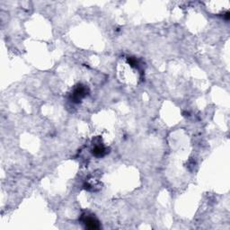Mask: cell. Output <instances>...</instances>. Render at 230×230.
<instances>
[{
  "label": "cell",
  "mask_w": 230,
  "mask_h": 230,
  "mask_svg": "<svg viewBox=\"0 0 230 230\" xmlns=\"http://www.w3.org/2000/svg\"><path fill=\"white\" fill-rule=\"evenodd\" d=\"M86 95V87L84 85H77L76 88L74 90L73 94L71 96V99L74 102H79L82 98H84Z\"/></svg>",
  "instance_id": "cell-1"
},
{
  "label": "cell",
  "mask_w": 230,
  "mask_h": 230,
  "mask_svg": "<svg viewBox=\"0 0 230 230\" xmlns=\"http://www.w3.org/2000/svg\"><path fill=\"white\" fill-rule=\"evenodd\" d=\"M83 221L85 225V227L91 230H95V229H99L100 228V224L99 221L93 217H89V216H85V217L83 218Z\"/></svg>",
  "instance_id": "cell-2"
},
{
  "label": "cell",
  "mask_w": 230,
  "mask_h": 230,
  "mask_svg": "<svg viewBox=\"0 0 230 230\" xmlns=\"http://www.w3.org/2000/svg\"><path fill=\"white\" fill-rule=\"evenodd\" d=\"M93 155H94L95 157H102L105 153V149L103 147H100V146H96L93 150H92Z\"/></svg>",
  "instance_id": "cell-3"
},
{
  "label": "cell",
  "mask_w": 230,
  "mask_h": 230,
  "mask_svg": "<svg viewBox=\"0 0 230 230\" xmlns=\"http://www.w3.org/2000/svg\"><path fill=\"white\" fill-rule=\"evenodd\" d=\"M128 61H129V63L131 64V66H132V67L137 63L136 59H129V60H128Z\"/></svg>",
  "instance_id": "cell-4"
},
{
  "label": "cell",
  "mask_w": 230,
  "mask_h": 230,
  "mask_svg": "<svg viewBox=\"0 0 230 230\" xmlns=\"http://www.w3.org/2000/svg\"><path fill=\"white\" fill-rule=\"evenodd\" d=\"M224 17H225V19H226V20H229V18H230V13H229L228 11H226V12L225 13Z\"/></svg>",
  "instance_id": "cell-5"
}]
</instances>
